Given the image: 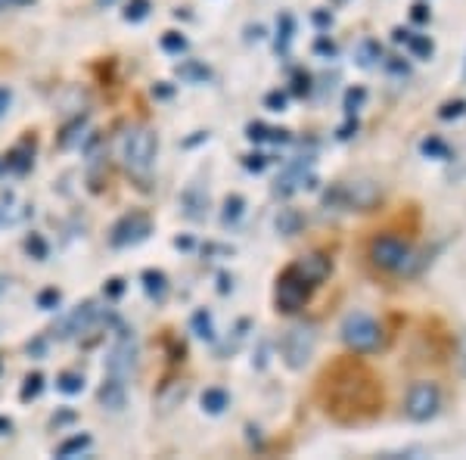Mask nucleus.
Segmentation results:
<instances>
[{
  "label": "nucleus",
  "mask_w": 466,
  "mask_h": 460,
  "mask_svg": "<svg viewBox=\"0 0 466 460\" xmlns=\"http://www.w3.org/2000/svg\"><path fill=\"white\" fill-rule=\"evenodd\" d=\"M320 395L327 414L339 424H364V420L377 417L382 407V389L377 376L358 361H345V364H336L333 371L323 373Z\"/></svg>",
  "instance_id": "nucleus-1"
},
{
  "label": "nucleus",
  "mask_w": 466,
  "mask_h": 460,
  "mask_svg": "<svg viewBox=\"0 0 466 460\" xmlns=\"http://www.w3.org/2000/svg\"><path fill=\"white\" fill-rule=\"evenodd\" d=\"M156 153H159V140L149 128H131L122 140V162L127 171L134 175H147L156 162Z\"/></svg>",
  "instance_id": "nucleus-2"
},
{
  "label": "nucleus",
  "mask_w": 466,
  "mask_h": 460,
  "mask_svg": "<svg viewBox=\"0 0 466 460\" xmlns=\"http://www.w3.org/2000/svg\"><path fill=\"white\" fill-rule=\"evenodd\" d=\"M311 292H314V283L299 271V265H289L280 277H277V292H274L277 312H283V314L302 312L308 305V299H311Z\"/></svg>",
  "instance_id": "nucleus-3"
},
{
  "label": "nucleus",
  "mask_w": 466,
  "mask_h": 460,
  "mask_svg": "<svg viewBox=\"0 0 466 460\" xmlns=\"http://www.w3.org/2000/svg\"><path fill=\"white\" fill-rule=\"evenodd\" d=\"M342 342L349 345L351 352H377L382 345V327L370 314L364 312H351L349 318L342 321Z\"/></svg>",
  "instance_id": "nucleus-4"
},
{
  "label": "nucleus",
  "mask_w": 466,
  "mask_h": 460,
  "mask_svg": "<svg viewBox=\"0 0 466 460\" xmlns=\"http://www.w3.org/2000/svg\"><path fill=\"white\" fill-rule=\"evenodd\" d=\"M370 261L380 271H389V274H401V271L410 268L413 261V249L410 243H404L395 233H382L370 243Z\"/></svg>",
  "instance_id": "nucleus-5"
},
{
  "label": "nucleus",
  "mask_w": 466,
  "mask_h": 460,
  "mask_svg": "<svg viewBox=\"0 0 466 460\" xmlns=\"http://www.w3.org/2000/svg\"><path fill=\"white\" fill-rule=\"evenodd\" d=\"M314 345H318V333L314 327H292L280 342V352H283V361H287L289 371H302V367L311 361L314 354Z\"/></svg>",
  "instance_id": "nucleus-6"
},
{
  "label": "nucleus",
  "mask_w": 466,
  "mask_h": 460,
  "mask_svg": "<svg viewBox=\"0 0 466 460\" xmlns=\"http://www.w3.org/2000/svg\"><path fill=\"white\" fill-rule=\"evenodd\" d=\"M441 407V392L435 383H413L408 392V402H404V414L413 424H426L439 414Z\"/></svg>",
  "instance_id": "nucleus-7"
},
{
  "label": "nucleus",
  "mask_w": 466,
  "mask_h": 460,
  "mask_svg": "<svg viewBox=\"0 0 466 460\" xmlns=\"http://www.w3.org/2000/svg\"><path fill=\"white\" fill-rule=\"evenodd\" d=\"M153 233V221H149L147 212H131L125 218H118L109 230V243L116 249H125V246H137Z\"/></svg>",
  "instance_id": "nucleus-8"
},
{
  "label": "nucleus",
  "mask_w": 466,
  "mask_h": 460,
  "mask_svg": "<svg viewBox=\"0 0 466 460\" xmlns=\"http://www.w3.org/2000/svg\"><path fill=\"white\" fill-rule=\"evenodd\" d=\"M137 354H140L137 339H134V333H127V330H122V336H118V342L112 345L109 361H106L109 373H112V376H118V380L131 376L134 371H137Z\"/></svg>",
  "instance_id": "nucleus-9"
},
{
  "label": "nucleus",
  "mask_w": 466,
  "mask_h": 460,
  "mask_svg": "<svg viewBox=\"0 0 466 460\" xmlns=\"http://www.w3.org/2000/svg\"><path fill=\"white\" fill-rule=\"evenodd\" d=\"M96 318H100V308H96V302H81V305H75L69 314H63V318H59L54 333L59 339H72L78 333H87V330L96 323Z\"/></svg>",
  "instance_id": "nucleus-10"
},
{
  "label": "nucleus",
  "mask_w": 466,
  "mask_h": 460,
  "mask_svg": "<svg viewBox=\"0 0 466 460\" xmlns=\"http://www.w3.org/2000/svg\"><path fill=\"white\" fill-rule=\"evenodd\" d=\"M342 199H345V209H360V212H370V209L382 199V193H380V187L373 184V180H358V184L342 187Z\"/></svg>",
  "instance_id": "nucleus-11"
},
{
  "label": "nucleus",
  "mask_w": 466,
  "mask_h": 460,
  "mask_svg": "<svg viewBox=\"0 0 466 460\" xmlns=\"http://www.w3.org/2000/svg\"><path fill=\"white\" fill-rule=\"evenodd\" d=\"M296 265H299V271H302V274H305L314 286H320L329 274H333V259H329V255H323V252L305 255V259H302V261H296Z\"/></svg>",
  "instance_id": "nucleus-12"
},
{
  "label": "nucleus",
  "mask_w": 466,
  "mask_h": 460,
  "mask_svg": "<svg viewBox=\"0 0 466 460\" xmlns=\"http://www.w3.org/2000/svg\"><path fill=\"white\" fill-rule=\"evenodd\" d=\"M96 398H100V404L106 407V411H122L127 404V389L118 376H109V380L100 386V392H96Z\"/></svg>",
  "instance_id": "nucleus-13"
},
{
  "label": "nucleus",
  "mask_w": 466,
  "mask_h": 460,
  "mask_svg": "<svg viewBox=\"0 0 466 460\" xmlns=\"http://www.w3.org/2000/svg\"><path fill=\"white\" fill-rule=\"evenodd\" d=\"M246 138L252 143H289V131L287 128H268L261 122H249L246 125Z\"/></svg>",
  "instance_id": "nucleus-14"
},
{
  "label": "nucleus",
  "mask_w": 466,
  "mask_h": 460,
  "mask_svg": "<svg viewBox=\"0 0 466 460\" xmlns=\"http://www.w3.org/2000/svg\"><path fill=\"white\" fill-rule=\"evenodd\" d=\"M35 162V147H28V143H22V147L10 149L4 159V171H16V175H25L28 169H32Z\"/></svg>",
  "instance_id": "nucleus-15"
},
{
  "label": "nucleus",
  "mask_w": 466,
  "mask_h": 460,
  "mask_svg": "<svg viewBox=\"0 0 466 460\" xmlns=\"http://www.w3.org/2000/svg\"><path fill=\"white\" fill-rule=\"evenodd\" d=\"M184 212L187 218H193V221H199V218H206V209H208V193L202 190V187H190V190L184 193Z\"/></svg>",
  "instance_id": "nucleus-16"
},
{
  "label": "nucleus",
  "mask_w": 466,
  "mask_h": 460,
  "mask_svg": "<svg viewBox=\"0 0 466 460\" xmlns=\"http://www.w3.org/2000/svg\"><path fill=\"white\" fill-rule=\"evenodd\" d=\"M90 435L87 433H78V435H69V439H63L56 445V457H63V460H69V457H81L85 451L90 448Z\"/></svg>",
  "instance_id": "nucleus-17"
},
{
  "label": "nucleus",
  "mask_w": 466,
  "mask_h": 460,
  "mask_svg": "<svg viewBox=\"0 0 466 460\" xmlns=\"http://www.w3.org/2000/svg\"><path fill=\"white\" fill-rule=\"evenodd\" d=\"M199 402H202V411L206 414H224L230 407V395L221 386H212V389L202 392Z\"/></svg>",
  "instance_id": "nucleus-18"
},
{
  "label": "nucleus",
  "mask_w": 466,
  "mask_h": 460,
  "mask_svg": "<svg viewBox=\"0 0 466 460\" xmlns=\"http://www.w3.org/2000/svg\"><path fill=\"white\" fill-rule=\"evenodd\" d=\"M140 281H144V290L149 299H165V292H168V277L162 274V271H144L140 274Z\"/></svg>",
  "instance_id": "nucleus-19"
},
{
  "label": "nucleus",
  "mask_w": 466,
  "mask_h": 460,
  "mask_svg": "<svg viewBox=\"0 0 466 460\" xmlns=\"http://www.w3.org/2000/svg\"><path fill=\"white\" fill-rule=\"evenodd\" d=\"M190 327H193V333H197L199 339H206V342H212V339H215V321H212V314H208L206 308L193 312Z\"/></svg>",
  "instance_id": "nucleus-20"
},
{
  "label": "nucleus",
  "mask_w": 466,
  "mask_h": 460,
  "mask_svg": "<svg viewBox=\"0 0 466 460\" xmlns=\"http://www.w3.org/2000/svg\"><path fill=\"white\" fill-rule=\"evenodd\" d=\"M292 32H296V19H292L289 13H283V16L277 19V54H287L289 50Z\"/></svg>",
  "instance_id": "nucleus-21"
},
{
  "label": "nucleus",
  "mask_w": 466,
  "mask_h": 460,
  "mask_svg": "<svg viewBox=\"0 0 466 460\" xmlns=\"http://www.w3.org/2000/svg\"><path fill=\"white\" fill-rule=\"evenodd\" d=\"M56 389L63 392V395H78L81 389H85V373L78 371H63L56 376Z\"/></svg>",
  "instance_id": "nucleus-22"
},
{
  "label": "nucleus",
  "mask_w": 466,
  "mask_h": 460,
  "mask_svg": "<svg viewBox=\"0 0 466 460\" xmlns=\"http://www.w3.org/2000/svg\"><path fill=\"white\" fill-rule=\"evenodd\" d=\"M305 224V218L296 212V209H283L280 215H277V230L283 233V237H292V233H299V228Z\"/></svg>",
  "instance_id": "nucleus-23"
},
{
  "label": "nucleus",
  "mask_w": 466,
  "mask_h": 460,
  "mask_svg": "<svg viewBox=\"0 0 466 460\" xmlns=\"http://www.w3.org/2000/svg\"><path fill=\"white\" fill-rule=\"evenodd\" d=\"M243 209H246V199L239 193H230L228 199H224V212H221V221L224 224H237L239 218H243Z\"/></svg>",
  "instance_id": "nucleus-24"
},
{
  "label": "nucleus",
  "mask_w": 466,
  "mask_h": 460,
  "mask_svg": "<svg viewBox=\"0 0 466 460\" xmlns=\"http://www.w3.org/2000/svg\"><path fill=\"white\" fill-rule=\"evenodd\" d=\"M408 50L417 59H430L432 56V50H435V44H432V37L430 35H408Z\"/></svg>",
  "instance_id": "nucleus-25"
},
{
  "label": "nucleus",
  "mask_w": 466,
  "mask_h": 460,
  "mask_svg": "<svg viewBox=\"0 0 466 460\" xmlns=\"http://www.w3.org/2000/svg\"><path fill=\"white\" fill-rule=\"evenodd\" d=\"M382 56V47H380V41H364L358 47V66H364V69H370L373 63Z\"/></svg>",
  "instance_id": "nucleus-26"
},
{
  "label": "nucleus",
  "mask_w": 466,
  "mask_h": 460,
  "mask_svg": "<svg viewBox=\"0 0 466 460\" xmlns=\"http://www.w3.org/2000/svg\"><path fill=\"white\" fill-rule=\"evenodd\" d=\"M41 392H44V373H28L25 383H22L19 398H22V402H32V398H37Z\"/></svg>",
  "instance_id": "nucleus-27"
},
{
  "label": "nucleus",
  "mask_w": 466,
  "mask_h": 460,
  "mask_svg": "<svg viewBox=\"0 0 466 460\" xmlns=\"http://www.w3.org/2000/svg\"><path fill=\"white\" fill-rule=\"evenodd\" d=\"M420 149H423V156H430V159H448L451 156V147L441 138H426Z\"/></svg>",
  "instance_id": "nucleus-28"
},
{
  "label": "nucleus",
  "mask_w": 466,
  "mask_h": 460,
  "mask_svg": "<svg viewBox=\"0 0 466 460\" xmlns=\"http://www.w3.org/2000/svg\"><path fill=\"white\" fill-rule=\"evenodd\" d=\"M25 252L32 255V259L44 261V259H47V252H50V249H47V240H44L41 233H28V237H25Z\"/></svg>",
  "instance_id": "nucleus-29"
},
{
  "label": "nucleus",
  "mask_w": 466,
  "mask_h": 460,
  "mask_svg": "<svg viewBox=\"0 0 466 460\" xmlns=\"http://www.w3.org/2000/svg\"><path fill=\"white\" fill-rule=\"evenodd\" d=\"M122 16L125 22H144L149 16V0H127Z\"/></svg>",
  "instance_id": "nucleus-30"
},
{
  "label": "nucleus",
  "mask_w": 466,
  "mask_h": 460,
  "mask_svg": "<svg viewBox=\"0 0 466 460\" xmlns=\"http://www.w3.org/2000/svg\"><path fill=\"white\" fill-rule=\"evenodd\" d=\"M162 50L165 54H184L187 50V37L180 32H165L162 35Z\"/></svg>",
  "instance_id": "nucleus-31"
},
{
  "label": "nucleus",
  "mask_w": 466,
  "mask_h": 460,
  "mask_svg": "<svg viewBox=\"0 0 466 460\" xmlns=\"http://www.w3.org/2000/svg\"><path fill=\"white\" fill-rule=\"evenodd\" d=\"M364 100H367L364 87H349V94H345V112H349V116H355V112L364 107Z\"/></svg>",
  "instance_id": "nucleus-32"
},
{
  "label": "nucleus",
  "mask_w": 466,
  "mask_h": 460,
  "mask_svg": "<svg viewBox=\"0 0 466 460\" xmlns=\"http://www.w3.org/2000/svg\"><path fill=\"white\" fill-rule=\"evenodd\" d=\"M177 75H180V78H190V81H206L212 72H208L202 63H184V66L177 69Z\"/></svg>",
  "instance_id": "nucleus-33"
},
{
  "label": "nucleus",
  "mask_w": 466,
  "mask_h": 460,
  "mask_svg": "<svg viewBox=\"0 0 466 460\" xmlns=\"http://www.w3.org/2000/svg\"><path fill=\"white\" fill-rule=\"evenodd\" d=\"M59 302H63V296H59V290H41L37 292V308H44V312H54V308H59Z\"/></svg>",
  "instance_id": "nucleus-34"
},
{
  "label": "nucleus",
  "mask_w": 466,
  "mask_h": 460,
  "mask_svg": "<svg viewBox=\"0 0 466 460\" xmlns=\"http://www.w3.org/2000/svg\"><path fill=\"white\" fill-rule=\"evenodd\" d=\"M287 100H289L287 90H270V94L265 97V107L270 112H283V109H287Z\"/></svg>",
  "instance_id": "nucleus-35"
},
{
  "label": "nucleus",
  "mask_w": 466,
  "mask_h": 460,
  "mask_svg": "<svg viewBox=\"0 0 466 460\" xmlns=\"http://www.w3.org/2000/svg\"><path fill=\"white\" fill-rule=\"evenodd\" d=\"M292 94H296V97H308V94H311V75H308V72H296V75H292Z\"/></svg>",
  "instance_id": "nucleus-36"
},
{
  "label": "nucleus",
  "mask_w": 466,
  "mask_h": 460,
  "mask_svg": "<svg viewBox=\"0 0 466 460\" xmlns=\"http://www.w3.org/2000/svg\"><path fill=\"white\" fill-rule=\"evenodd\" d=\"M463 112H466V103L463 100H451V103H445V107L439 109V118L451 122V118H461Z\"/></svg>",
  "instance_id": "nucleus-37"
},
{
  "label": "nucleus",
  "mask_w": 466,
  "mask_h": 460,
  "mask_svg": "<svg viewBox=\"0 0 466 460\" xmlns=\"http://www.w3.org/2000/svg\"><path fill=\"white\" fill-rule=\"evenodd\" d=\"M268 156L265 153H249V156H243V165H246V169H249V171H255V175H258V171H265L268 169Z\"/></svg>",
  "instance_id": "nucleus-38"
},
{
  "label": "nucleus",
  "mask_w": 466,
  "mask_h": 460,
  "mask_svg": "<svg viewBox=\"0 0 466 460\" xmlns=\"http://www.w3.org/2000/svg\"><path fill=\"white\" fill-rule=\"evenodd\" d=\"M314 54H320V56H336V44L333 41H329V37L327 35H320L318 37V41H314Z\"/></svg>",
  "instance_id": "nucleus-39"
},
{
  "label": "nucleus",
  "mask_w": 466,
  "mask_h": 460,
  "mask_svg": "<svg viewBox=\"0 0 466 460\" xmlns=\"http://www.w3.org/2000/svg\"><path fill=\"white\" fill-rule=\"evenodd\" d=\"M103 292H106V299H118L125 292V281L122 277H112V281H106V286H103Z\"/></svg>",
  "instance_id": "nucleus-40"
},
{
  "label": "nucleus",
  "mask_w": 466,
  "mask_h": 460,
  "mask_svg": "<svg viewBox=\"0 0 466 460\" xmlns=\"http://www.w3.org/2000/svg\"><path fill=\"white\" fill-rule=\"evenodd\" d=\"M75 131H85V118H78V122H75L72 128H66V138H59V147H72L75 138H78Z\"/></svg>",
  "instance_id": "nucleus-41"
},
{
  "label": "nucleus",
  "mask_w": 466,
  "mask_h": 460,
  "mask_svg": "<svg viewBox=\"0 0 466 460\" xmlns=\"http://www.w3.org/2000/svg\"><path fill=\"white\" fill-rule=\"evenodd\" d=\"M410 19L413 22H430V6H426V4H413L410 6Z\"/></svg>",
  "instance_id": "nucleus-42"
},
{
  "label": "nucleus",
  "mask_w": 466,
  "mask_h": 460,
  "mask_svg": "<svg viewBox=\"0 0 466 460\" xmlns=\"http://www.w3.org/2000/svg\"><path fill=\"white\" fill-rule=\"evenodd\" d=\"M314 26H318V28H327V26H333V13H327V10H318V13H314Z\"/></svg>",
  "instance_id": "nucleus-43"
},
{
  "label": "nucleus",
  "mask_w": 466,
  "mask_h": 460,
  "mask_svg": "<svg viewBox=\"0 0 466 460\" xmlns=\"http://www.w3.org/2000/svg\"><path fill=\"white\" fill-rule=\"evenodd\" d=\"M10 103H13V90L10 87H0V116L10 109Z\"/></svg>",
  "instance_id": "nucleus-44"
},
{
  "label": "nucleus",
  "mask_w": 466,
  "mask_h": 460,
  "mask_svg": "<svg viewBox=\"0 0 466 460\" xmlns=\"http://www.w3.org/2000/svg\"><path fill=\"white\" fill-rule=\"evenodd\" d=\"M355 131H358V122H355V118H351V122H345V125L339 128V140H349Z\"/></svg>",
  "instance_id": "nucleus-45"
},
{
  "label": "nucleus",
  "mask_w": 466,
  "mask_h": 460,
  "mask_svg": "<svg viewBox=\"0 0 466 460\" xmlns=\"http://www.w3.org/2000/svg\"><path fill=\"white\" fill-rule=\"evenodd\" d=\"M230 290H233V277H228V274L218 277V292H230Z\"/></svg>",
  "instance_id": "nucleus-46"
},
{
  "label": "nucleus",
  "mask_w": 466,
  "mask_h": 460,
  "mask_svg": "<svg viewBox=\"0 0 466 460\" xmlns=\"http://www.w3.org/2000/svg\"><path fill=\"white\" fill-rule=\"evenodd\" d=\"M69 420H75V414H72V411H66V414H59V417H54V426H59V424H69Z\"/></svg>",
  "instance_id": "nucleus-47"
},
{
  "label": "nucleus",
  "mask_w": 466,
  "mask_h": 460,
  "mask_svg": "<svg viewBox=\"0 0 466 460\" xmlns=\"http://www.w3.org/2000/svg\"><path fill=\"white\" fill-rule=\"evenodd\" d=\"M13 429V420L10 417H0V435H6Z\"/></svg>",
  "instance_id": "nucleus-48"
},
{
  "label": "nucleus",
  "mask_w": 466,
  "mask_h": 460,
  "mask_svg": "<svg viewBox=\"0 0 466 460\" xmlns=\"http://www.w3.org/2000/svg\"><path fill=\"white\" fill-rule=\"evenodd\" d=\"M249 37H255V41H261V37H265V28H261V26H252V28H249Z\"/></svg>",
  "instance_id": "nucleus-49"
},
{
  "label": "nucleus",
  "mask_w": 466,
  "mask_h": 460,
  "mask_svg": "<svg viewBox=\"0 0 466 460\" xmlns=\"http://www.w3.org/2000/svg\"><path fill=\"white\" fill-rule=\"evenodd\" d=\"M408 35H410V32H404V28H395V32H392V37H395L398 44H404V41H408Z\"/></svg>",
  "instance_id": "nucleus-50"
},
{
  "label": "nucleus",
  "mask_w": 466,
  "mask_h": 460,
  "mask_svg": "<svg viewBox=\"0 0 466 460\" xmlns=\"http://www.w3.org/2000/svg\"><path fill=\"white\" fill-rule=\"evenodd\" d=\"M175 246H177V249H190V246H193V240H187V237H177V240H175Z\"/></svg>",
  "instance_id": "nucleus-51"
},
{
  "label": "nucleus",
  "mask_w": 466,
  "mask_h": 460,
  "mask_svg": "<svg viewBox=\"0 0 466 460\" xmlns=\"http://www.w3.org/2000/svg\"><path fill=\"white\" fill-rule=\"evenodd\" d=\"M10 4H25V0H0V10H4V6H10Z\"/></svg>",
  "instance_id": "nucleus-52"
},
{
  "label": "nucleus",
  "mask_w": 466,
  "mask_h": 460,
  "mask_svg": "<svg viewBox=\"0 0 466 460\" xmlns=\"http://www.w3.org/2000/svg\"><path fill=\"white\" fill-rule=\"evenodd\" d=\"M116 0H96V6H112Z\"/></svg>",
  "instance_id": "nucleus-53"
},
{
  "label": "nucleus",
  "mask_w": 466,
  "mask_h": 460,
  "mask_svg": "<svg viewBox=\"0 0 466 460\" xmlns=\"http://www.w3.org/2000/svg\"><path fill=\"white\" fill-rule=\"evenodd\" d=\"M0 171H4V162H0Z\"/></svg>",
  "instance_id": "nucleus-54"
},
{
  "label": "nucleus",
  "mask_w": 466,
  "mask_h": 460,
  "mask_svg": "<svg viewBox=\"0 0 466 460\" xmlns=\"http://www.w3.org/2000/svg\"><path fill=\"white\" fill-rule=\"evenodd\" d=\"M336 4H342V0H336Z\"/></svg>",
  "instance_id": "nucleus-55"
},
{
  "label": "nucleus",
  "mask_w": 466,
  "mask_h": 460,
  "mask_svg": "<svg viewBox=\"0 0 466 460\" xmlns=\"http://www.w3.org/2000/svg\"><path fill=\"white\" fill-rule=\"evenodd\" d=\"M463 75H466V69H463Z\"/></svg>",
  "instance_id": "nucleus-56"
}]
</instances>
